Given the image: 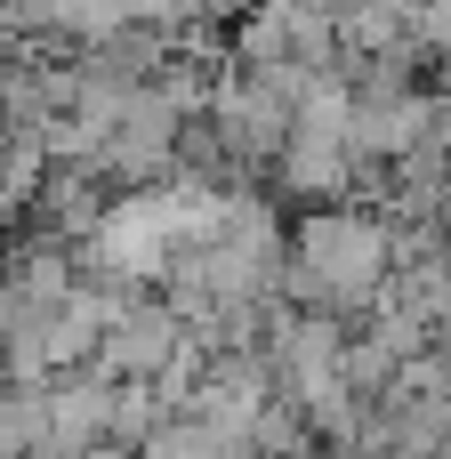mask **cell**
Masks as SVG:
<instances>
[{
    "label": "cell",
    "mask_w": 451,
    "mask_h": 459,
    "mask_svg": "<svg viewBox=\"0 0 451 459\" xmlns=\"http://www.w3.org/2000/svg\"><path fill=\"white\" fill-rule=\"evenodd\" d=\"M291 266L323 290V315H339L355 331L395 274V226H387V210H363V202L299 210L291 218Z\"/></svg>",
    "instance_id": "obj_1"
},
{
    "label": "cell",
    "mask_w": 451,
    "mask_h": 459,
    "mask_svg": "<svg viewBox=\"0 0 451 459\" xmlns=\"http://www.w3.org/2000/svg\"><path fill=\"white\" fill-rule=\"evenodd\" d=\"M161 420H169V411H161V395H153V387H121V379H113V428H105V444L137 452Z\"/></svg>",
    "instance_id": "obj_4"
},
{
    "label": "cell",
    "mask_w": 451,
    "mask_h": 459,
    "mask_svg": "<svg viewBox=\"0 0 451 459\" xmlns=\"http://www.w3.org/2000/svg\"><path fill=\"white\" fill-rule=\"evenodd\" d=\"M105 428H113V379L89 363V371H65V379H48V452L56 459H81L105 444Z\"/></svg>",
    "instance_id": "obj_3"
},
{
    "label": "cell",
    "mask_w": 451,
    "mask_h": 459,
    "mask_svg": "<svg viewBox=\"0 0 451 459\" xmlns=\"http://www.w3.org/2000/svg\"><path fill=\"white\" fill-rule=\"evenodd\" d=\"M0 274H8V242H0Z\"/></svg>",
    "instance_id": "obj_7"
},
{
    "label": "cell",
    "mask_w": 451,
    "mask_h": 459,
    "mask_svg": "<svg viewBox=\"0 0 451 459\" xmlns=\"http://www.w3.org/2000/svg\"><path fill=\"white\" fill-rule=\"evenodd\" d=\"M137 459H226V452H218V444H210L194 420H161V428L137 444Z\"/></svg>",
    "instance_id": "obj_5"
},
{
    "label": "cell",
    "mask_w": 451,
    "mask_h": 459,
    "mask_svg": "<svg viewBox=\"0 0 451 459\" xmlns=\"http://www.w3.org/2000/svg\"><path fill=\"white\" fill-rule=\"evenodd\" d=\"M178 363H186V323L169 315V299H145V307L97 347V371L121 379V387H153V379L178 371Z\"/></svg>",
    "instance_id": "obj_2"
},
{
    "label": "cell",
    "mask_w": 451,
    "mask_h": 459,
    "mask_svg": "<svg viewBox=\"0 0 451 459\" xmlns=\"http://www.w3.org/2000/svg\"><path fill=\"white\" fill-rule=\"evenodd\" d=\"M428 355H436V371H444V403H451V323L436 331V347H428Z\"/></svg>",
    "instance_id": "obj_6"
}]
</instances>
